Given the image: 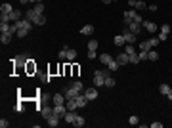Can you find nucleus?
I'll list each match as a JSON object with an SVG mask.
<instances>
[{
    "label": "nucleus",
    "instance_id": "nucleus-49",
    "mask_svg": "<svg viewBox=\"0 0 172 128\" xmlns=\"http://www.w3.org/2000/svg\"><path fill=\"white\" fill-rule=\"evenodd\" d=\"M163 123H151V128H161Z\"/></svg>",
    "mask_w": 172,
    "mask_h": 128
},
{
    "label": "nucleus",
    "instance_id": "nucleus-1",
    "mask_svg": "<svg viewBox=\"0 0 172 128\" xmlns=\"http://www.w3.org/2000/svg\"><path fill=\"white\" fill-rule=\"evenodd\" d=\"M25 19L31 23H37V25H44L46 23V17L40 16V14H35V10H29L27 14H25Z\"/></svg>",
    "mask_w": 172,
    "mask_h": 128
},
{
    "label": "nucleus",
    "instance_id": "nucleus-47",
    "mask_svg": "<svg viewBox=\"0 0 172 128\" xmlns=\"http://www.w3.org/2000/svg\"><path fill=\"white\" fill-rule=\"evenodd\" d=\"M161 33H167V35H168V33H170V25H163L161 27Z\"/></svg>",
    "mask_w": 172,
    "mask_h": 128
},
{
    "label": "nucleus",
    "instance_id": "nucleus-35",
    "mask_svg": "<svg viewBox=\"0 0 172 128\" xmlns=\"http://www.w3.org/2000/svg\"><path fill=\"white\" fill-rule=\"evenodd\" d=\"M16 61H19V63H27V61H29V56H27V54H21Z\"/></svg>",
    "mask_w": 172,
    "mask_h": 128
},
{
    "label": "nucleus",
    "instance_id": "nucleus-4",
    "mask_svg": "<svg viewBox=\"0 0 172 128\" xmlns=\"http://www.w3.org/2000/svg\"><path fill=\"white\" fill-rule=\"evenodd\" d=\"M65 113H67V105H54V115H56V117L63 119Z\"/></svg>",
    "mask_w": 172,
    "mask_h": 128
},
{
    "label": "nucleus",
    "instance_id": "nucleus-54",
    "mask_svg": "<svg viewBox=\"0 0 172 128\" xmlns=\"http://www.w3.org/2000/svg\"><path fill=\"white\" fill-rule=\"evenodd\" d=\"M19 2H21V4H27V2H29V0H19Z\"/></svg>",
    "mask_w": 172,
    "mask_h": 128
},
{
    "label": "nucleus",
    "instance_id": "nucleus-3",
    "mask_svg": "<svg viewBox=\"0 0 172 128\" xmlns=\"http://www.w3.org/2000/svg\"><path fill=\"white\" fill-rule=\"evenodd\" d=\"M63 94H65V98H67V100H75V98L79 96V94H82V92L75 90L73 86H69V88H65V90H63Z\"/></svg>",
    "mask_w": 172,
    "mask_h": 128
},
{
    "label": "nucleus",
    "instance_id": "nucleus-5",
    "mask_svg": "<svg viewBox=\"0 0 172 128\" xmlns=\"http://www.w3.org/2000/svg\"><path fill=\"white\" fill-rule=\"evenodd\" d=\"M126 29H128L130 33H134V35H140V33H142V23H136V21H132L130 25H126Z\"/></svg>",
    "mask_w": 172,
    "mask_h": 128
},
{
    "label": "nucleus",
    "instance_id": "nucleus-16",
    "mask_svg": "<svg viewBox=\"0 0 172 128\" xmlns=\"http://www.w3.org/2000/svg\"><path fill=\"white\" fill-rule=\"evenodd\" d=\"M12 35H14V33H2V37H0L2 44H10L12 42Z\"/></svg>",
    "mask_w": 172,
    "mask_h": 128
},
{
    "label": "nucleus",
    "instance_id": "nucleus-48",
    "mask_svg": "<svg viewBox=\"0 0 172 128\" xmlns=\"http://www.w3.org/2000/svg\"><path fill=\"white\" fill-rule=\"evenodd\" d=\"M88 58H90V59H96V50H88Z\"/></svg>",
    "mask_w": 172,
    "mask_h": 128
},
{
    "label": "nucleus",
    "instance_id": "nucleus-43",
    "mask_svg": "<svg viewBox=\"0 0 172 128\" xmlns=\"http://www.w3.org/2000/svg\"><path fill=\"white\" fill-rule=\"evenodd\" d=\"M126 54H128V56H132V54H138V52H136L134 46H126Z\"/></svg>",
    "mask_w": 172,
    "mask_h": 128
},
{
    "label": "nucleus",
    "instance_id": "nucleus-46",
    "mask_svg": "<svg viewBox=\"0 0 172 128\" xmlns=\"http://www.w3.org/2000/svg\"><path fill=\"white\" fill-rule=\"evenodd\" d=\"M132 21H136V23H144V21H142V16H140V14H134V19H132Z\"/></svg>",
    "mask_w": 172,
    "mask_h": 128
},
{
    "label": "nucleus",
    "instance_id": "nucleus-31",
    "mask_svg": "<svg viewBox=\"0 0 172 128\" xmlns=\"http://www.w3.org/2000/svg\"><path fill=\"white\" fill-rule=\"evenodd\" d=\"M103 86H107V88H113L115 86V79H111V75L105 79V82H103Z\"/></svg>",
    "mask_w": 172,
    "mask_h": 128
},
{
    "label": "nucleus",
    "instance_id": "nucleus-38",
    "mask_svg": "<svg viewBox=\"0 0 172 128\" xmlns=\"http://www.w3.org/2000/svg\"><path fill=\"white\" fill-rule=\"evenodd\" d=\"M27 29H17V33H16V35H17V37H19V38H23V37H27Z\"/></svg>",
    "mask_w": 172,
    "mask_h": 128
},
{
    "label": "nucleus",
    "instance_id": "nucleus-9",
    "mask_svg": "<svg viewBox=\"0 0 172 128\" xmlns=\"http://www.w3.org/2000/svg\"><path fill=\"white\" fill-rule=\"evenodd\" d=\"M142 27H144L147 33H157V25H155V23H151V21H144Z\"/></svg>",
    "mask_w": 172,
    "mask_h": 128
},
{
    "label": "nucleus",
    "instance_id": "nucleus-36",
    "mask_svg": "<svg viewBox=\"0 0 172 128\" xmlns=\"http://www.w3.org/2000/svg\"><path fill=\"white\" fill-rule=\"evenodd\" d=\"M128 124H132V126H136V124H140V121H138V117H136V115H132V117L128 119Z\"/></svg>",
    "mask_w": 172,
    "mask_h": 128
},
{
    "label": "nucleus",
    "instance_id": "nucleus-24",
    "mask_svg": "<svg viewBox=\"0 0 172 128\" xmlns=\"http://www.w3.org/2000/svg\"><path fill=\"white\" fill-rule=\"evenodd\" d=\"M159 92H161L163 96H168V94H170V86H168V84H161V86H159Z\"/></svg>",
    "mask_w": 172,
    "mask_h": 128
},
{
    "label": "nucleus",
    "instance_id": "nucleus-39",
    "mask_svg": "<svg viewBox=\"0 0 172 128\" xmlns=\"http://www.w3.org/2000/svg\"><path fill=\"white\" fill-rule=\"evenodd\" d=\"M59 59H67V46H65L63 50H61V52H59V56H58Z\"/></svg>",
    "mask_w": 172,
    "mask_h": 128
},
{
    "label": "nucleus",
    "instance_id": "nucleus-12",
    "mask_svg": "<svg viewBox=\"0 0 172 128\" xmlns=\"http://www.w3.org/2000/svg\"><path fill=\"white\" fill-rule=\"evenodd\" d=\"M136 37H138V35H134V33H130V31H124V40H126V44L136 42Z\"/></svg>",
    "mask_w": 172,
    "mask_h": 128
},
{
    "label": "nucleus",
    "instance_id": "nucleus-53",
    "mask_svg": "<svg viewBox=\"0 0 172 128\" xmlns=\"http://www.w3.org/2000/svg\"><path fill=\"white\" fill-rule=\"evenodd\" d=\"M168 100H170V102H172V90H170V94H168Z\"/></svg>",
    "mask_w": 172,
    "mask_h": 128
},
{
    "label": "nucleus",
    "instance_id": "nucleus-55",
    "mask_svg": "<svg viewBox=\"0 0 172 128\" xmlns=\"http://www.w3.org/2000/svg\"><path fill=\"white\" fill-rule=\"evenodd\" d=\"M170 90H172V88H170Z\"/></svg>",
    "mask_w": 172,
    "mask_h": 128
},
{
    "label": "nucleus",
    "instance_id": "nucleus-41",
    "mask_svg": "<svg viewBox=\"0 0 172 128\" xmlns=\"http://www.w3.org/2000/svg\"><path fill=\"white\" fill-rule=\"evenodd\" d=\"M138 56H140V61H145V59H147V52H144V50H140Z\"/></svg>",
    "mask_w": 172,
    "mask_h": 128
},
{
    "label": "nucleus",
    "instance_id": "nucleus-6",
    "mask_svg": "<svg viewBox=\"0 0 172 128\" xmlns=\"http://www.w3.org/2000/svg\"><path fill=\"white\" fill-rule=\"evenodd\" d=\"M40 115H42V117L48 121V119L54 115V107H50V105H48V107H40Z\"/></svg>",
    "mask_w": 172,
    "mask_h": 128
},
{
    "label": "nucleus",
    "instance_id": "nucleus-42",
    "mask_svg": "<svg viewBox=\"0 0 172 128\" xmlns=\"http://www.w3.org/2000/svg\"><path fill=\"white\" fill-rule=\"evenodd\" d=\"M159 42H161V40H159V37H153V38H151V40H149L151 48H153V46H157V44H159Z\"/></svg>",
    "mask_w": 172,
    "mask_h": 128
},
{
    "label": "nucleus",
    "instance_id": "nucleus-23",
    "mask_svg": "<svg viewBox=\"0 0 172 128\" xmlns=\"http://www.w3.org/2000/svg\"><path fill=\"white\" fill-rule=\"evenodd\" d=\"M107 67H109V71L113 73V71H117L119 67H121V65H119V61H117V59H111V61H109V65H107Z\"/></svg>",
    "mask_w": 172,
    "mask_h": 128
},
{
    "label": "nucleus",
    "instance_id": "nucleus-11",
    "mask_svg": "<svg viewBox=\"0 0 172 128\" xmlns=\"http://www.w3.org/2000/svg\"><path fill=\"white\" fill-rule=\"evenodd\" d=\"M65 94H56L54 96V105H65Z\"/></svg>",
    "mask_w": 172,
    "mask_h": 128
},
{
    "label": "nucleus",
    "instance_id": "nucleus-27",
    "mask_svg": "<svg viewBox=\"0 0 172 128\" xmlns=\"http://www.w3.org/2000/svg\"><path fill=\"white\" fill-rule=\"evenodd\" d=\"M100 61H102L103 65H109V61H111V56H109V54H102V56H100Z\"/></svg>",
    "mask_w": 172,
    "mask_h": 128
},
{
    "label": "nucleus",
    "instance_id": "nucleus-52",
    "mask_svg": "<svg viewBox=\"0 0 172 128\" xmlns=\"http://www.w3.org/2000/svg\"><path fill=\"white\" fill-rule=\"evenodd\" d=\"M29 2H35V4H38V2H42V0H29Z\"/></svg>",
    "mask_w": 172,
    "mask_h": 128
},
{
    "label": "nucleus",
    "instance_id": "nucleus-50",
    "mask_svg": "<svg viewBox=\"0 0 172 128\" xmlns=\"http://www.w3.org/2000/svg\"><path fill=\"white\" fill-rule=\"evenodd\" d=\"M23 109H25V107H23V105H21V103H19V105H17V107H16V111H17V113H21V111H23Z\"/></svg>",
    "mask_w": 172,
    "mask_h": 128
},
{
    "label": "nucleus",
    "instance_id": "nucleus-22",
    "mask_svg": "<svg viewBox=\"0 0 172 128\" xmlns=\"http://www.w3.org/2000/svg\"><path fill=\"white\" fill-rule=\"evenodd\" d=\"M48 124H50L52 128H56V126L59 124V117H56V115H52V117L48 119Z\"/></svg>",
    "mask_w": 172,
    "mask_h": 128
},
{
    "label": "nucleus",
    "instance_id": "nucleus-44",
    "mask_svg": "<svg viewBox=\"0 0 172 128\" xmlns=\"http://www.w3.org/2000/svg\"><path fill=\"white\" fill-rule=\"evenodd\" d=\"M167 38H168V35H167V33H159V40H161V42H165Z\"/></svg>",
    "mask_w": 172,
    "mask_h": 128
},
{
    "label": "nucleus",
    "instance_id": "nucleus-29",
    "mask_svg": "<svg viewBox=\"0 0 172 128\" xmlns=\"http://www.w3.org/2000/svg\"><path fill=\"white\" fill-rule=\"evenodd\" d=\"M71 86H73L75 90H79V92H84V84H82L81 80H77V82H73V84H71Z\"/></svg>",
    "mask_w": 172,
    "mask_h": 128
},
{
    "label": "nucleus",
    "instance_id": "nucleus-28",
    "mask_svg": "<svg viewBox=\"0 0 172 128\" xmlns=\"http://www.w3.org/2000/svg\"><path fill=\"white\" fill-rule=\"evenodd\" d=\"M73 126H77V128L84 126V119H82L81 115H77V119H75V123H73Z\"/></svg>",
    "mask_w": 172,
    "mask_h": 128
},
{
    "label": "nucleus",
    "instance_id": "nucleus-10",
    "mask_svg": "<svg viewBox=\"0 0 172 128\" xmlns=\"http://www.w3.org/2000/svg\"><path fill=\"white\" fill-rule=\"evenodd\" d=\"M134 14H136V12H132V10H126V12H124V25H130V23H132Z\"/></svg>",
    "mask_w": 172,
    "mask_h": 128
},
{
    "label": "nucleus",
    "instance_id": "nucleus-20",
    "mask_svg": "<svg viewBox=\"0 0 172 128\" xmlns=\"http://www.w3.org/2000/svg\"><path fill=\"white\" fill-rule=\"evenodd\" d=\"M21 16H23V14H21L19 10H14V12L10 14V17H12V23H14V21H19V19H21Z\"/></svg>",
    "mask_w": 172,
    "mask_h": 128
},
{
    "label": "nucleus",
    "instance_id": "nucleus-26",
    "mask_svg": "<svg viewBox=\"0 0 172 128\" xmlns=\"http://www.w3.org/2000/svg\"><path fill=\"white\" fill-rule=\"evenodd\" d=\"M33 10H35V14H40V16H42V14H44V4H42V2H38V4H35Z\"/></svg>",
    "mask_w": 172,
    "mask_h": 128
},
{
    "label": "nucleus",
    "instance_id": "nucleus-33",
    "mask_svg": "<svg viewBox=\"0 0 172 128\" xmlns=\"http://www.w3.org/2000/svg\"><path fill=\"white\" fill-rule=\"evenodd\" d=\"M134 8H138V10H145V8H147V4H145L144 0H136V6Z\"/></svg>",
    "mask_w": 172,
    "mask_h": 128
},
{
    "label": "nucleus",
    "instance_id": "nucleus-2",
    "mask_svg": "<svg viewBox=\"0 0 172 128\" xmlns=\"http://www.w3.org/2000/svg\"><path fill=\"white\" fill-rule=\"evenodd\" d=\"M111 75V71H96L94 73V84H96V88L98 86H103V82H105V79Z\"/></svg>",
    "mask_w": 172,
    "mask_h": 128
},
{
    "label": "nucleus",
    "instance_id": "nucleus-32",
    "mask_svg": "<svg viewBox=\"0 0 172 128\" xmlns=\"http://www.w3.org/2000/svg\"><path fill=\"white\" fill-rule=\"evenodd\" d=\"M147 59L155 61V59H159V54H157V52H153V50H149V52H147Z\"/></svg>",
    "mask_w": 172,
    "mask_h": 128
},
{
    "label": "nucleus",
    "instance_id": "nucleus-21",
    "mask_svg": "<svg viewBox=\"0 0 172 128\" xmlns=\"http://www.w3.org/2000/svg\"><path fill=\"white\" fill-rule=\"evenodd\" d=\"M77 58V50L75 48H67V61H73Z\"/></svg>",
    "mask_w": 172,
    "mask_h": 128
},
{
    "label": "nucleus",
    "instance_id": "nucleus-17",
    "mask_svg": "<svg viewBox=\"0 0 172 128\" xmlns=\"http://www.w3.org/2000/svg\"><path fill=\"white\" fill-rule=\"evenodd\" d=\"M65 105H67V111H77V109H79V105H77L75 100H67Z\"/></svg>",
    "mask_w": 172,
    "mask_h": 128
},
{
    "label": "nucleus",
    "instance_id": "nucleus-34",
    "mask_svg": "<svg viewBox=\"0 0 172 128\" xmlns=\"http://www.w3.org/2000/svg\"><path fill=\"white\" fill-rule=\"evenodd\" d=\"M10 21H12L10 14H2V16H0V23H10Z\"/></svg>",
    "mask_w": 172,
    "mask_h": 128
},
{
    "label": "nucleus",
    "instance_id": "nucleus-18",
    "mask_svg": "<svg viewBox=\"0 0 172 128\" xmlns=\"http://www.w3.org/2000/svg\"><path fill=\"white\" fill-rule=\"evenodd\" d=\"M81 33H82V35H86V37H90L92 33H94V25H84L81 29Z\"/></svg>",
    "mask_w": 172,
    "mask_h": 128
},
{
    "label": "nucleus",
    "instance_id": "nucleus-51",
    "mask_svg": "<svg viewBox=\"0 0 172 128\" xmlns=\"http://www.w3.org/2000/svg\"><path fill=\"white\" fill-rule=\"evenodd\" d=\"M103 4H111V2H115V0H102Z\"/></svg>",
    "mask_w": 172,
    "mask_h": 128
},
{
    "label": "nucleus",
    "instance_id": "nucleus-40",
    "mask_svg": "<svg viewBox=\"0 0 172 128\" xmlns=\"http://www.w3.org/2000/svg\"><path fill=\"white\" fill-rule=\"evenodd\" d=\"M98 48V40H90L88 42V50H96Z\"/></svg>",
    "mask_w": 172,
    "mask_h": 128
},
{
    "label": "nucleus",
    "instance_id": "nucleus-37",
    "mask_svg": "<svg viewBox=\"0 0 172 128\" xmlns=\"http://www.w3.org/2000/svg\"><path fill=\"white\" fill-rule=\"evenodd\" d=\"M130 63H140V56H138V54H132V56H130Z\"/></svg>",
    "mask_w": 172,
    "mask_h": 128
},
{
    "label": "nucleus",
    "instance_id": "nucleus-19",
    "mask_svg": "<svg viewBox=\"0 0 172 128\" xmlns=\"http://www.w3.org/2000/svg\"><path fill=\"white\" fill-rule=\"evenodd\" d=\"M113 42H115V46H124V44H126V40H124V35H117Z\"/></svg>",
    "mask_w": 172,
    "mask_h": 128
},
{
    "label": "nucleus",
    "instance_id": "nucleus-8",
    "mask_svg": "<svg viewBox=\"0 0 172 128\" xmlns=\"http://www.w3.org/2000/svg\"><path fill=\"white\" fill-rule=\"evenodd\" d=\"M75 102H77V105H79V107H84L86 103H88V98H86L84 92H82V94H79V96L75 98Z\"/></svg>",
    "mask_w": 172,
    "mask_h": 128
},
{
    "label": "nucleus",
    "instance_id": "nucleus-14",
    "mask_svg": "<svg viewBox=\"0 0 172 128\" xmlns=\"http://www.w3.org/2000/svg\"><path fill=\"white\" fill-rule=\"evenodd\" d=\"M63 119H65V123H71V124H73V123H75V119H77V113H75V111H67Z\"/></svg>",
    "mask_w": 172,
    "mask_h": 128
},
{
    "label": "nucleus",
    "instance_id": "nucleus-25",
    "mask_svg": "<svg viewBox=\"0 0 172 128\" xmlns=\"http://www.w3.org/2000/svg\"><path fill=\"white\" fill-rule=\"evenodd\" d=\"M0 12H2V14H12L14 8H12V4H2L0 6Z\"/></svg>",
    "mask_w": 172,
    "mask_h": 128
},
{
    "label": "nucleus",
    "instance_id": "nucleus-13",
    "mask_svg": "<svg viewBox=\"0 0 172 128\" xmlns=\"http://www.w3.org/2000/svg\"><path fill=\"white\" fill-rule=\"evenodd\" d=\"M84 96L88 98V102H90V100H96V98H98L96 88H88V90H84Z\"/></svg>",
    "mask_w": 172,
    "mask_h": 128
},
{
    "label": "nucleus",
    "instance_id": "nucleus-45",
    "mask_svg": "<svg viewBox=\"0 0 172 128\" xmlns=\"http://www.w3.org/2000/svg\"><path fill=\"white\" fill-rule=\"evenodd\" d=\"M8 126H10V123H8L6 119H2V121H0V128H8Z\"/></svg>",
    "mask_w": 172,
    "mask_h": 128
},
{
    "label": "nucleus",
    "instance_id": "nucleus-7",
    "mask_svg": "<svg viewBox=\"0 0 172 128\" xmlns=\"http://www.w3.org/2000/svg\"><path fill=\"white\" fill-rule=\"evenodd\" d=\"M117 61H119V65L123 67V65L130 63V56H128L126 52H124V54H119V56H117Z\"/></svg>",
    "mask_w": 172,
    "mask_h": 128
},
{
    "label": "nucleus",
    "instance_id": "nucleus-30",
    "mask_svg": "<svg viewBox=\"0 0 172 128\" xmlns=\"http://www.w3.org/2000/svg\"><path fill=\"white\" fill-rule=\"evenodd\" d=\"M0 31L2 33H12V25L10 23H0Z\"/></svg>",
    "mask_w": 172,
    "mask_h": 128
},
{
    "label": "nucleus",
    "instance_id": "nucleus-15",
    "mask_svg": "<svg viewBox=\"0 0 172 128\" xmlns=\"http://www.w3.org/2000/svg\"><path fill=\"white\" fill-rule=\"evenodd\" d=\"M140 50H144V52H149V50H151L149 40H144V42H140V44H138V52H140Z\"/></svg>",
    "mask_w": 172,
    "mask_h": 128
}]
</instances>
